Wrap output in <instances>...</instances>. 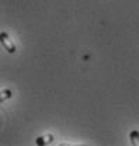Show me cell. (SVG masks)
<instances>
[{"mask_svg": "<svg viewBox=\"0 0 139 146\" xmlns=\"http://www.w3.org/2000/svg\"><path fill=\"white\" fill-rule=\"evenodd\" d=\"M1 94H3V97H1V103L4 101V100H7V98H10V90H3L1 91Z\"/></svg>", "mask_w": 139, "mask_h": 146, "instance_id": "4", "label": "cell"}, {"mask_svg": "<svg viewBox=\"0 0 139 146\" xmlns=\"http://www.w3.org/2000/svg\"><path fill=\"white\" fill-rule=\"evenodd\" d=\"M0 42H1L3 48H4L9 54H16V51H17L16 44L10 39V36L7 35V33H4V31L0 33Z\"/></svg>", "mask_w": 139, "mask_h": 146, "instance_id": "1", "label": "cell"}, {"mask_svg": "<svg viewBox=\"0 0 139 146\" xmlns=\"http://www.w3.org/2000/svg\"><path fill=\"white\" fill-rule=\"evenodd\" d=\"M129 141H131V143L134 146H139V131L138 129L131 131V133H129Z\"/></svg>", "mask_w": 139, "mask_h": 146, "instance_id": "3", "label": "cell"}, {"mask_svg": "<svg viewBox=\"0 0 139 146\" xmlns=\"http://www.w3.org/2000/svg\"><path fill=\"white\" fill-rule=\"evenodd\" d=\"M53 141H55V138H53V135H44V136H39V138H37V141H35V143L39 146H45V145H49V143H52Z\"/></svg>", "mask_w": 139, "mask_h": 146, "instance_id": "2", "label": "cell"}]
</instances>
